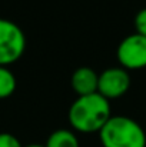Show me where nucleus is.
Returning a JSON list of instances; mask_svg holds the SVG:
<instances>
[{"label": "nucleus", "mask_w": 146, "mask_h": 147, "mask_svg": "<svg viewBox=\"0 0 146 147\" xmlns=\"http://www.w3.org/2000/svg\"><path fill=\"white\" fill-rule=\"evenodd\" d=\"M110 117V101L99 93L76 97L69 109V123L77 133H99Z\"/></svg>", "instance_id": "nucleus-1"}, {"label": "nucleus", "mask_w": 146, "mask_h": 147, "mask_svg": "<svg viewBox=\"0 0 146 147\" xmlns=\"http://www.w3.org/2000/svg\"><path fill=\"white\" fill-rule=\"evenodd\" d=\"M103 147H146L142 126L128 116H112L99 131Z\"/></svg>", "instance_id": "nucleus-2"}, {"label": "nucleus", "mask_w": 146, "mask_h": 147, "mask_svg": "<svg viewBox=\"0 0 146 147\" xmlns=\"http://www.w3.org/2000/svg\"><path fill=\"white\" fill-rule=\"evenodd\" d=\"M26 50V36L19 24L0 17V66L16 63Z\"/></svg>", "instance_id": "nucleus-3"}, {"label": "nucleus", "mask_w": 146, "mask_h": 147, "mask_svg": "<svg viewBox=\"0 0 146 147\" xmlns=\"http://www.w3.org/2000/svg\"><path fill=\"white\" fill-rule=\"evenodd\" d=\"M116 57L125 70H139L146 67V37L133 33L126 36L117 46Z\"/></svg>", "instance_id": "nucleus-4"}, {"label": "nucleus", "mask_w": 146, "mask_h": 147, "mask_svg": "<svg viewBox=\"0 0 146 147\" xmlns=\"http://www.w3.org/2000/svg\"><path fill=\"white\" fill-rule=\"evenodd\" d=\"M130 87V76L123 67H109L99 74L97 93L105 98L115 100L126 94Z\"/></svg>", "instance_id": "nucleus-5"}, {"label": "nucleus", "mask_w": 146, "mask_h": 147, "mask_svg": "<svg viewBox=\"0 0 146 147\" xmlns=\"http://www.w3.org/2000/svg\"><path fill=\"white\" fill-rule=\"evenodd\" d=\"M97 82H99V74L90 67H77L70 79V84L73 92L80 96H89L97 93Z\"/></svg>", "instance_id": "nucleus-6"}, {"label": "nucleus", "mask_w": 146, "mask_h": 147, "mask_svg": "<svg viewBox=\"0 0 146 147\" xmlns=\"http://www.w3.org/2000/svg\"><path fill=\"white\" fill-rule=\"evenodd\" d=\"M45 147H80L77 136L67 129L54 130L48 137Z\"/></svg>", "instance_id": "nucleus-7"}, {"label": "nucleus", "mask_w": 146, "mask_h": 147, "mask_svg": "<svg viewBox=\"0 0 146 147\" xmlns=\"http://www.w3.org/2000/svg\"><path fill=\"white\" fill-rule=\"evenodd\" d=\"M17 82L9 67L0 66V100L10 97L16 90Z\"/></svg>", "instance_id": "nucleus-8"}, {"label": "nucleus", "mask_w": 146, "mask_h": 147, "mask_svg": "<svg viewBox=\"0 0 146 147\" xmlns=\"http://www.w3.org/2000/svg\"><path fill=\"white\" fill-rule=\"evenodd\" d=\"M135 29L136 33L146 37V7L139 10L135 16Z\"/></svg>", "instance_id": "nucleus-9"}, {"label": "nucleus", "mask_w": 146, "mask_h": 147, "mask_svg": "<svg viewBox=\"0 0 146 147\" xmlns=\"http://www.w3.org/2000/svg\"><path fill=\"white\" fill-rule=\"evenodd\" d=\"M0 147H24L12 133H0Z\"/></svg>", "instance_id": "nucleus-10"}, {"label": "nucleus", "mask_w": 146, "mask_h": 147, "mask_svg": "<svg viewBox=\"0 0 146 147\" xmlns=\"http://www.w3.org/2000/svg\"><path fill=\"white\" fill-rule=\"evenodd\" d=\"M24 147H45L43 144H29V146H24Z\"/></svg>", "instance_id": "nucleus-11"}]
</instances>
